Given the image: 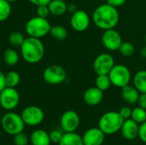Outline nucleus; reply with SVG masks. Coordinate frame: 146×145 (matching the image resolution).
Listing matches in <instances>:
<instances>
[{"mask_svg": "<svg viewBox=\"0 0 146 145\" xmlns=\"http://www.w3.org/2000/svg\"><path fill=\"white\" fill-rule=\"evenodd\" d=\"M24 35L20 32H12L9 36V42L11 45L15 47H21L25 40Z\"/></svg>", "mask_w": 146, "mask_h": 145, "instance_id": "obj_29", "label": "nucleus"}, {"mask_svg": "<svg viewBox=\"0 0 146 145\" xmlns=\"http://www.w3.org/2000/svg\"><path fill=\"white\" fill-rule=\"evenodd\" d=\"M102 44L110 51H116L119 50L123 42L120 32L115 28L104 30L102 34Z\"/></svg>", "mask_w": 146, "mask_h": 145, "instance_id": "obj_11", "label": "nucleus"}, {"mask_svg": "<svg viewBox=\"0 0 146 145\" xmlns=\"http://www.w3.org/2000/svg\"><path fill=\"white\" fill-rule=\"evenodd\" d=\"M140 92L134 87L129 85L121 88V97L123 101L128 104H135L138 102Z\"/></svg>", "mask_w": 146, "mask_h": 145, "instance_id": "obj_17", "label": "nucleus"}, {"mask_svg": "<svg viewBox=\"0 0 146 145\" xmlns=\"http://www.w3.org/2000/svg\"><path fill=\"white\" fill-rule=\"evenodd\" d=\"M131 119H133L138 124H142L143 122L146 121V109L139 106L134 108L132 109Z\"/></svg>", "mask_w": 146, "mask_h": 145, "instance_id": "obj_26", "label": "nucleus"}, {"mask_svg": "<svg viewBox=\"0 0 146 145\" xmlns=\"http://www.w3.org/2000/svg\"><path fill=\"white\" fill-rule=\"evenodd\" d=\"M63 1H66V0H63Z\"/></svg>", "mask_w": 146, "mask_h": 145, "instance_id": "obj_43", "label": "nucleus"}, {"mask_svg": "<svg viewBox=\"0 0 146 145\" xmlns=\"http://www.w3.org/2000/svg\"><path fill=\"white\" fill-rule=\"evenodd\" d=\"M127 0H107V3L115 8L122 6L124 3H126Z\"/></svg>", "mask_w": 146, "mask_h": 145, "instance_id": "obj_36", "label": "nucleus"}, {"mask_svg": "<svg viewBox=\"0 0 146 145\" xmlns=\"http://www.w3.org/2000/svg\"><path fill=\"white\" fill-rule=\"evenodd\" d=\"M20 94L14 87L6 86L0 92V106L8 111L15 109L20 103Z\"/></svg>", "mask_w": 146, "mask_h": 145, "instance_id": "obj_8", "label": "nucleus"}, {"mask_svg": "<svg viewBox=\"0 0 146 145\" xmlns=\"http://www.w3.org/2000/svg\"><path fill=\"white\" fill-rule=\"evenodd\" d=\"M120 53L125 57H130L134 55L135 53V47L134 45L129 41H123L118 50Z\"/></svg>", "mask_w": 146, "mask_h": 145, "instance_id": "obj_28", "label": "nucleus"}, {"mask_svg": "<svg viewBox=\"0 0 146 145\" xmlns=\"http://www.w3.org/2000/svg\"><path fill=\"white\" fill-rule=\"evenodd\" d=\"M50 1L51 0H29V2L36 7L40 5H48Z\"/></svg>", "mask_w": 146, "mask_h": 145, "instance_id": "obj_37", "label": "nucleus"}, {"mask_svg": "<svg viewBox=\"0 0 146 145\" xmlns=\"http://www.w3.org/2000/svg\"><path fill=\"white\" fill-rule=\"evenodd\" d=\"M36 13H37V15H38V16L42 17V18H47V17L49 16V15L50 14L48 5H40V6H37Z\"/></svg>", "mask_w": 146, "mask_h": 145, "instance_id": "obj_32", "label": "nucleus"}, {"mask_svg": "<svg viewBox=\"0 0 146 145\" xmlns=\"http://www.w3.org/2000/svg\"><path fill=\"white\" fill-rule=\"evenodd\" d=\"M50 36L58 41H62L67 38L68 37V31L66 27L61 25H56V26H51L50 31Z\"/></svg>", "mask_w": 146, "mask_h": 145, "instance_id": "obj_23", "label": "nucleus"}, {"mask_svg": "<svg viewBox=\"0 0 146 145\" xmlns=\"http://www.w3.org/2000/svg\"><path fill=\"white\" fill-rule=\"evenodd\" d=\"M112 85L109 74H98L95 79V86L103 91H106Z\"/></svg>", "mask_w": 146, "mask_h": 145, "instance_id": "obj_24", "label": "nucleus"}, {"mask_svg": "<svg viewBox=\"0 0 146 145\" xmlns=\"http://www.w3.org/2000/svg\"><path fill=\"white\" fill-rule=\"evenodd\" d=\"M90 16L87 12L82 9H77L74 12L70 18V25L72 28L79 32H85L90 25Z\"/></svg>", "mask_w": 146, "mask_h": 145, "instance_id": "obj_13", "label": "nucleus"}, {"mask_svg": "<svg viewBox=\"0 0 146 145\" xmlns=\"http://www.w3.org/2000/svg\"><path fill=\"white\" fill-rule=\"evenodd\" d=\"M20 48L22 58L30 64L39 62L44 56V45L41 38L28 36L25 38Z\"/></svg>", "mask_w": 146, "mask_h": 145, "instance_id": "obj_2", "label": "nucleus"}, {"mask_svg": "<svg viewBox=\"0 0 146 145\" xmlns=\"http://www.w3.org/2000/svg\"><path fill=\"white\" fill-rule=\"evenodd\" d=\"M139 124L134 121L133 119H127L124 121L121 128V134L127 140H134L139 137Z\"/></svg>", "mask_w": 146, "mask_h": 145, "instance_id": "obj_15", "label": "nucleus"}, {"mask_svg": "<svg viewBox=\"0 0 146 145\" xmlns=\"http://www.w3.org/2000/svg\"><path fill=\"white\" fill-rule=\"evenodd\" d=\"M76 10H77V9H76V6H75L74 4H73V3L68 4V11H69V12H71V13L73 14V13L75 12Z\"/></svg>", "mask_w": 146, "mask_h": 145, "instance_id": "obj_39", "label": "nucleus"}, {"mask_svg": "<svg viewBox=\"0 0 146 145\" xmlns=\"http://www.w3.org/2000/svg\"><path fill=\"white\" fill-rule=\"evenodd\" d=\"M80 123L79 115L74 110L65 111L60 119V125L64 132H75Z\"/></svg>", "mask_w": 146, "mask_h": 145, "instance_id": "obj_12", "label": "nucleus"}, {"mask_svg": "<svg viewBox=\"0 0 146 145\" xmlns=\"http://www.w3.org/2000/svg\"><path fill=\"white\" fill-rule=\"evenodd\" d=\"M139 138L140 140L146 144V121L143 122L139 126Z\"/></svg>", "mask_w": 146, "mask_h": 145, "instance_id": "obj_33", "label": "nucleus"}, {"mask_svg": "<svg viewBox=\"0 0 146 145\" xmlns=\"http://www.w3.org/2000/svg\"><path fill=\"white\" fill-rule=\"evenodd\" d=\"M6 87V82H5V74L0 71V92Z\"/></svg>", "mask_w": 146, "mask_h": 145, "instance_id": "obj_38", "label": "nucleus"}, {"mask_svg": "<svg viewBox=\"0 0 146 145\" xmlns=\"http://www.w3.org/2000/svg\"><path fill=\"white\" fill-rule=\"evenodd\" d=\"M3 58V62L6 65L12 67L18 63L20 56H19L18 52L15 50L9 48L4 50Z\"/></svg>", "mask_w": 146, "mask_h": 145, "instance_id": "obj_22", "label": "nucleus"}, {"mask_svg": "<svg viewBox=\"0 0 146 145\" xmlns=\"http://www.w3.org/2000/svg\"><path fill=\"white\" fill-rule=\"evenodd\" d=\"M145 45H146V32H145Z\"/></svg>", "mask_w": 146, "mask_h": 145, "instance_id": "obj_42", "label": "nucleus"}, {"mask_svg": "<svg viewBox=\"0 0 146 145\" xmlns=\"http://www.w3.org/2000/svg\"><path fill=\"white\" fill-rule=\"evenodd\" d=\"M21 116L25 125L29 126H35L39 125L44 119V114L42 109L34 105L26 107L21 111Z\"/></svg>", "mask_w": 146, "mask_h": 145, "instance_id": "obj_9", "label": "nucleus"}, {"mask_svg": "<svg viewBox=\"0 0 146 145\" xmlns=\"http://www.w3.org/2000/svg\"><path fill=\"white\" fill-rule=\"evenodd\" d=\"M140 55L143 58H146V45L142 47V49L140 50Z\"/></svg>", "mask_w": 146, "mask_h": 145, "instance_id": "obj_40", "label": "nucleus"}, {"mask_svg": "<svg viewBox=\"0 0 146 145\" xmlns=\"http://www.w3.org/2000/svg\"><path fill=\"white\" fill-rule=\"evenodd\" d=\"M6 1H8V2H9V3H15V2H17L18 0H6Z\"/></svg>", "mask_w": 146, "mask_h": 145, "instance_id": "obj_41", "label": "nucleus"}, {"mask_svg": "<svg viewBox=\"0 0 146 145\" xmlns=\"http://www.w3.org/2000/svg\"><path fill=\"white\" fill-rule=\"evenodd\" d=\"M25 123L21 116L15 112H8L3 115L1 119V126L3 130L9 135H15L23 132Z\"/></svg>", "mask_w": 146, "mask_h": 145, "instance_id": "obj_5", "label": "nucleus"}, {"mask_svg": "<svg viewBox=\"0 0 146 145\" xmlns=\"http://www.w3.org/2000/svg\"><path fill=\"white\" fill-rule=\"evenodd\" d=\"M84 145H102L105 139L104 132L99 127H92L82 136Z\"/></svg>", "mask_w": 146, "mask_h": 145, "instance_id": "obj_14", "label": "nucleus"}, {"mask_svg": "<svg viewBox=\"0 0 146 145\" xmlns=\"http://www.w3.org/2000/svg\"><path fill=\"white\" fill-rule=\"evenodd\" d=\"M115 64V59L110 54L101 53L95 58L92 68L97 75L109 74Z\"/></svg>", "mask_w": 146, "mask_h": 145, "instance_id": "obj_10", "label": "nucleus"}, {"mask_svg": "<svg viewBox=\"0 0 146 145\" xmlns=\"http://www.w3.org/2000/svg\"><path fill=\"white\" fill-rule=\"evenodd\" d=\"M11 11L10 3L6 0H0V21H6L10 16Z\"/></svg>", "mask_w": 146, "mask_h": 145, "instance_id": "obj_27", "label": "nucleus"}, {"mask_svg": "<svg viewBox=\"0 0 146 145\" xmlns=\"http://www.w3.org/2000/svg\"><path fill=\"white\" fill-rule=\"evenodd\" d=\"M25 28L26 32L29 37L42 38L50 33L51 25L47 18H42L36 15L27 21Z\"/></svg>", "mask_w": 146, "mask_h": 145, "instance_id": "obj_4", "label": "nucleus"}, {"mask_svg": "<svg viewBox=\"0 0 146 145\" xmlns=\"http://www.w3.org/2000/svg\"><path fill=\"white\" fill-rule=\"evenodd\" d=\"M124 119L119 112L109 111L104 113L98 121V127L104 132L105 135L115 134L121 131Z\"/></svg>", "mask_w": 146, "mask_h": 145, "instance_id": "obj_3", "label": "nucleus"}, {"mask_svg": "<svg viewBox=\"0 0 146 145\" xmlns=\"http://www.w3.org/2000/svg\"><path fill=\"white\" fill-rule=\"evenodd\" d=\"M21 81V75L16 71H9L5 73V82L6 86L15 88Z\"/></svg>", "mask_w": 146, "mask_h": 145, "instance_id": "obj_25", "label": "nucleus"}, {"mask_svg": "<svg viewBox=\"0 0 146 145\" xmlns=\"http://www.w3.org/2000/svg\"><path fill=\"white\" fill-rule=\"evenodd\" d=\"M29 141H30V139L23 132L14 135V144H15V145H27Z\"/></svg>", "mask_w": 146, "mask_h": 145, "instance_id": "obj_30", "label": "nucleus"}, {"mask_svg": "<svg viewBox=\"0 0 146 145\" xmlns=\"http://www.w3.org/2000/svg\"><path fill=\"white\" fill-rule=\"evenodd\" d=\"M59 145H84L82 136L79 135L75 132H65Z\"/></svg>", "mask_w": 146, "mask_h": 145, "instance_id": "obj_20", "label": "nucleus"}, {"mask_svg": "<svg viewBox=\"0 0 146 145\" xmlns=\"http://www.w3.org/2000/svg\"><path fill=\"white\" fill-rule=\"evenodd\" d=\"M137 103L139 107L146 109V93H140Z\"/></svg>", "mask_w": 146, "mask_h": 145, "instance_id": "obj_35", "label": "nucleus"}, {"mask_svg": "<svg viewBox=\"0 0 146 145\" xmlns=\"http://www.w3.org/2000/svg\"><path fill=\"white\" fill-rule=\"evenodd\" d=\"M120 115H121V117L124 119V120H127V119H130L131 118V115H132V109L129 108V107H122L120 111H119Z\"/></svg>", "mask_w": 146, "mask_h": 145, "instance_id": "obj_34", "label": "nucleus"}, {"mask_svg": "<svg viewBox=\"0 0 146 145\" xmlns=\"http://www.w3.org/2000/svg\"><path fill=\"white\" fill-rule=\"evenodd\" d=\"M63 134L61 131L59 130H53L51 131L49 135H50V142L54 143V144H59L60 141L62 140Z\"/></svg>", "mask_w": 146, "mask_h": 145, "instance_id": "obj_31", "label": "nucleus"}, {"mask_svg": "<svg viewBox=\"0 0 146 145\" xmlns=\"http://www.w3.org/2000/svg\"><path fill=\"white\" fill-rule=\"evenodd\" d=\"M67 78V72L60 65H50L43 72L44 81L50 85H56L63 83Z\"/></svg>", "mask_w": 146, "mask_h": 145, "instance_id": "obj_7", "label": "nucleus"}, {"mask_svg": "<svg viewBox=\"0 0 146 145\" xmlns=\"http://www.w3.org/2000/svg\"><path fill=\"white\" fill-rule=\"evenodd\" d=\"M104 98V91L96 86L90 87L84 92V102L90 106L98 105Z\"/></svg>", "mask_w": 146, "mask_h": 145, "instance_id": "obj_16", "label": "nucleus"}, {"mask_svg": "<svg viewBox=\"0 0 146 145\" xmlns=\"http://www.w3.org/2000/svg\"><path fill=\"white\" fill-rule=\"evenodd\" d=\"M109 76L112 85L119 88H122L129 85L132 79L129 68L122 64H115L109 73Z\"/></svg>", "mask_w": 146, "mask_h": 145, "instance_id": "obj_6", "label": "nucleus"}, {"mask_svg": "<svg viewBox=\"0 0 146 145\" xmlns=\"http://www.w3.org/2000/svg\"><path fill=\"white\" fill-rule=\"evenodd\" d=\"M133 86L140 92L146 93V70L138 71L133 79Z\"/></svg>", "mask_w": 146, "mask_h": 145, "instance_id": "obj_21", "label": "nucleus"}, {"mask_svg": "<svg viewBox=\"0 0 146 145\" xmlns=\"http://www.w3.org/2000/svg\"><path fill=\"white\" fill-rule=\"evenodd\" d=\"M30 142L32 145H50L51 143L49 133L42 129H37L32 132Z\"/></svg>", "mask_w": 146, "mask_h": 145, "instance_id": "obj_18", "label": "nucleus"}, {"mask_svg": "<svg viewBox=\"0 0 146 145\" xmlns=\"http://www.w3.org/2000/svg\"><path fill=\"white\" fill-rule=\"evenodd\" d=\"M48 7L50 14L55 16H61L68 11V4L63 0H51Z\"/></svg>", "mask_w": 146, "mask_h": 145, "instance_id": "obj_19", "label": "nucleus"}, {"mask_svg": "<svg viewBox=\"0 0 146 145\" xmlns=\"http://www.w3.org/2000/svg\"><path fill=\"white\" fill-rule=\"evenodd\" d=\"M120 21V14L117 8L108 3L98 5L93 11L92 21L102 30L115 28Z\"/></svg>", "mask_w": 146, "mask_h": 145, "instance_id": "obj_1", "label": "nucleus"}]
</instances>
